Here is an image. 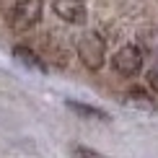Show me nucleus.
<instances>
[{
  "mask_svg": "<svg viewBox=\"0 0 158 158\" xmlns=\"http://www.w3.org/2000/svg\"><path fill=\"white\" fill-rule=\"evenodd\" d=\"M78 57L88 70H101L106 62V42L101 39V34L88 31L78 39Z\"/></svg>",
  "mask_w": 158,
  "mask_h": 158,
  "instance_id": "obj_1",
  "label": "nucleus"
},
{
  "mask_svg": "<svg viewBox=\"0 0 158 158\" xmlns=\"http://www.w3.org/2000/svg\"><path fill=\"white\" fill-rule=\"evenodd\" d=\"M143 60H145V52L137 44H124V47L111 57V68L117 75L122 78H135L143 70Z\"/></svg>",
  "mask_w": 158,
  "mask_h": 158,
  "instance_id": "obj_2",
  "label": "nucleus"
},
{
  "mask_svg": "<svg viewBox=\"0 0 158 158\" xmlns=\"http://www.w3.org/2000/svg\"><path fill=\"white\" fill-rule=\"evenodd\" d=\"M44 3L42 0H18L10 10V26L16 31H29L42 21Z\"/></svg>",
  "mask_w": 158,
  "mask_h": 158,
  "instance_id": "obj_3",
  "label": "nucleus"
},
{
  "mask_svg": "<svg viewBox=\"0 0 158 158\" xmlns=\"http://www.w3.org/2000/svg\"><path fill=\"white\" fill-rule=\"evenodd\" d=\"M52 8L68 23H83L85 21V3L83 0H55Z\"/></svg>",
  "mask_w": 158,
  "mask_h": 158,
  "instance_id": "obj_4",
  "label": "nucleus"
},
{
  "mask_svg": "<svg viewBox=\"0 0 158 158\" xmlns=\"http://www.w3.org/2000/svg\"><path fill=\"white\" fill-rule=\"evenodd\" d=\"M13 57H16V62H18V65H23V68L34 70V73H47V70H49V68H47V62H44L34 49L23 47V44H16V47H13Z\"/></svg>",
  "mask_w": 158,
  "mask_h": 158,
  "instance_id": "obj_5",
  "label": "nucleus"
},
{
  "mask_svg": "<svg viewBox=\"0 0 158 158\" xmlns=\"http://www.w3.org/2000/svg\"><path fill=\"white\" fill-rule=\"evenodd\" d=\"M65 106L70 111H75L81 119H94V122H109V114L98 106H88V104H81V101H65Z\"/></svg>",
  "mask_w": 158,
  "mask_h": 158,
  "instance_id": "obj_6",
  "label": "nucleus"
},
{
  "mask_svg": "<svg viewBox=\"0 0 158 158\" xmlns=\"http://www.w3.org/2000/svg\"><path fill=\"white\" fill-rule=\"evenodd\" d=\"M137 47H140L143 52L158 55V26H148V29L140 31V36H137Z\"/></svg>",
  "mask_w": 158,
  "mask_h": 158,
  "instance_id": "obj_7",
  "label": "nucleus"
},
{
  "mask_svg": "<svg viewBox=\"0 0 158 158\" xmlns=\"http://www.w3.org/2000/svg\"><path fill=\"white\" fill-rule=\"evenodd\" d=\"M127 104H135V106H143V109H153L156 106L153 96H150L145 88H137V85H132V88L127 91Z\"/></svg>",
  "mask_w": 158,
  "mask_h": 158,
  "instance_id": "obj_8",
  "label": "nucleus"
},
{
  "mask_svg": "<svg viewBox=\"0 0 158 158\" xmlns=\"http://www.w3.org/2000/svg\"><path fill=\"white\" fill-rule=\"evenodd\" d=\"M73 153H75V158H109V156L98 153V150H94V148H85V145H75Z\"/></svg>",
  "mask_w": 158,
  "mask_h": 158,
  "instance_id": "obj_9",
  "label": "nucleus"
},
{
  "mask_svg": "<svg viewBox=\"0 0 158 158\" xmlns=\"http://www.w3.org/2000/svg\"><path fill=\"white\" fill-rule=\"evenodd\" d=\"M148 85H150L153 91H158V60L153 62V68L148 70Z\"/></svg>",
  "mask_w": 158,
  "mask_h": 158,
  "instance_id": "obj_10",
  "label": "nucleus"
}]
</instances>
